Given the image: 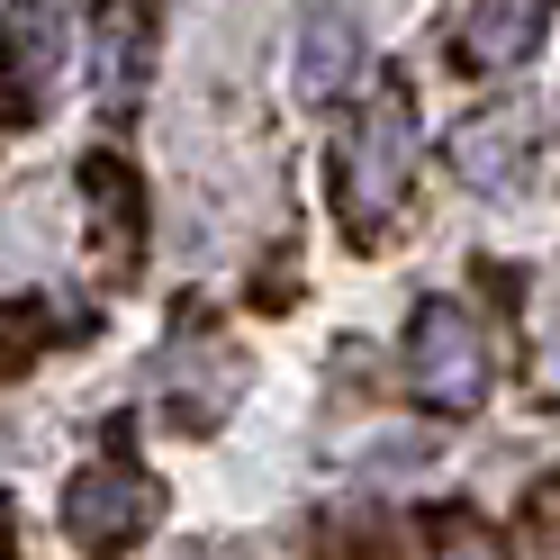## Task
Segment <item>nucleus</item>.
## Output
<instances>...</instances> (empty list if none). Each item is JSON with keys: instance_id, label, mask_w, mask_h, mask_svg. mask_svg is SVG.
<instances>
[{"instance_id": "10", "label": "nucleus", "mask_w": 560, "mask_h": 560, "mask_svg": "<svg viewBox=\"0 0 560 560\" xmlns=\"http://www.w3.org/2000/svg\"><path fill=\"white\" fill-rule=\"evenodd\" d=\"M46 343H55L46 299H0V389L37 371V362H46Z\"/></svg>"}, {"instance_id": "1", "label": "nucleus", "mask_w": 560, "mask_h": 560, "mask_svg": "<svg viewBox=\"0 0 560 560\" xmlns=\"http://www.w3.org/2000/svg\"><path fill=\"white\" fill-rule=\"evenodd\" d=\"M416 172V82L407 73H362L353 118L326 145V208L353 244H380V226L398 218Z\"/></svg>"}, {"instance_id": "3", "label": "nucleus", "mask_w": 560, "mask_h": 560, "mask_svg": "<svg viewBox=\"0 0 560 560\" xmlns=\"http://www.w3.org/2000/svg\"><path fill=\"white\" fill-rule=\"evenodd\" d=\"M163 515V488L136 470V462H82L73 479H63V534H73L82 551H127L145 524Z\"/></svg>"}, {"instance_id": "2", "label": "nucleus", "mask_w": 560, "mask_h": 560, "mask_svg": "<svg viewBox=\"0 0 560 560\" xmlns=\"http://www.w3.org/2000/svg\"><path fill=\"white\" fill-rule=\"evenodd\" d=\"M407 380L416 398L443 407V416H470L488 407V335L462 299H416L407 317Z\"/></svg>"}, {"instance_id": "4", "label": "nucleus", "mask_w": 560, "mask_h": 560, "mask_svg": "<svg viewBox=\"0 0 560 560\" xmlns=\"http://www.w3.org/2000/svg\"><path fill=\"white\" fill-rule=\"evenodd\" d=\"M371 73V27H362V0H307L299 10V46H290V91L307 109H335L353 100Z\"/></svg>"}, {"instance_id": "9", "label": "nucleus", "mask_w": 560, "mask_h": 560, "mask_svg": "<svg viewBox=\"0 0 560 560\" xmlns=\"http://www.w3.org/2000/svg\"><path fill=\"white\" fill-rule=\"evenodd\" d=\"M82 190H91L100 244H118V262H136V254H145V182H136V163L91 154V163H82Z\"/></svg>"}, {"instance_id": "5", "label": "nucleus", "mask_w": 560, "mask_h": 560, "mask_svg": "<svg viewBox=\"0 0 560 560\" xmlns=\"http://www.w3.org/2000/svg\"><path fill=\"white\" fill-rule=\"evenodd\" d=\"M443 163H452V182L479 190V199H515L524 182H534V163H542V127L534 109H479L443 136Z\"/></svg>"}, {"instance_id": "6", "label": "nucleus", "mask_w": 560, "mask_h": 560, "mask_svg": "<svg viewBox=\"0 0 560 560\" xmlns=\"http://www.w3.org/2000/svg\"><path fill=\"white\" fill-rule=\"evenodd\" d=\"M154 55H163V0H100V27H91V82L109 109H136L154 82Z\"/></svg>"}, {"instance_id": "8", "label": "nucleus", "mask_w": 560, "mask_h": 560, "mask_svg": "<svg viewBox=\"0 0 560 560\" xmlns=\"http://www.w3.org/2000/svg\"><path fill=\"white\" fill-rule=\"evenodd\" d=\"M551 10H560V0H470L462 63H470V73H515V63H534L542 37H551Z\"/></svg>"}, {"instance_id": "11", "label": "nucleus", "mask_w": 560, "mask_h": 560, "mask_svg": "<svg viewBox=\"0 0 560 560\" xmlns=\"http://www.w3.org/2000/svg\"><path fill=\"white\" fill-rule=\"evenodd\" d=\"M416 470H434V434H371L353 462V479H416Z\"/></svg>"}, {"instance_id": "12", "label": "nucleus", "mask_w": 560, "mask_h": 560, "mask_svg": "<svg viewBox=\"0 0 560 560\" xmlns=\"http://www.w3.org/2000/svg\"><path fill=\"white\" fill-rule=\"evenodd\" d=\"M443 560H506L498 542L479 534V524H462V534H443Z\"/></svg>"}, {"instance_id": "7", "label": "nucleus", "mask_w": 560, "mask_h": 560, "mask_svg": "<svg viewBox=\"0 0 560 560\" xmlns=\"http://www.w3.org/2000/svg\"><path fill=\"white\" fill-rule=\"evenodd\" d=\"M63 37H73V27H63L55 0H10V10H0V91H10L19 118L55 91V73H63Z\"/></svg>"}]
</instances>
